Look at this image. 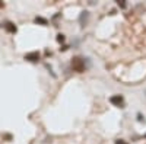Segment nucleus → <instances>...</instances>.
I'll return each mask as SVG.
<instances>
[{
	"label": "nucleus",
	"instance_id": "nucleus-1",
	"mask_svg": "<svg viewBox=\"0 0 146 144\" xmlns=\"http://www.w3.org/2000/svg\"><path fill=\"white\" fill-rule=\"evenodd\" d=\"M72 67H73V70H75V71H78V73H82V71L85 70L83 60H80L79 57L73 58V60H72Z\"/></svg>",
	"mask_w": 146,
	"mask_h": 144
},
{
	"label": "nucleus",
	"instance_id": "nucleus-2",
	"mask_svg": "<svg viewBox=\"0 0 146 144\" xmlns=\"http://www.w3.org/2000/svg\"><path fill=\"white\" fill-rule=\"evenodd\" d=\"M110 102L115 106H120V108H124V98L121 95H114L110 98Z\"/></svg>",
	"mask_w": 146,
	"mask_h": 144
},
{
	"label": "nucleus",
	"instance_id": "nucleus-3",
	"mask_svg": "<svg viewBox=\"0 0 146 144\" xmlns=\"http://www.w3.org/2000/svg\"><path fill=\"white\" fill-rule=\"evenodd\" d=\"M38 58H40L38 51H34V53L25 54V60H28V61H38Z\"/></svg>",
	"mask_w": 146,
	"mask_h": 144
},
{
	"label": "nucleus",
	"instance_id": "nucleus-4",
	"mask_svg": "<svg viewBox=\"0 0 146 144\" xmlns=\"http://www.w3.org/2000/svg\"><path fill=\"white\" fill-rule=\"evenodd\" d=\"M88 18H89V12H82L80 13V18H79V20H80V25L82 26H85V23H86V20H88Z\"/></svg>",
	"mask_w": 146,
	"mask_h": 144
},
{
	"label": "nucleus",
	"instance_id": "nucleus-5",
	"mask_svg": "<svg viewBox=\"0 0 146 144\" xmlns=\"http://www.w3.org/2000/svg\"><path fill=\"white\" fill-rule=\"evenodd\" d=\"M5 28H6V31H9V32H16V26H15L12 22H6V23H5Z\"/></svg>",
	"mask_w": 146,
	"mask_h": 144
},
{
	"label": "nucleus",
	"instance_id": "nucleus-6",
	"mask_svg": "<svg viewBox=\"0 0 146 144\" xmlns=\"http://www.w3.org/2000/svg\"><path fill=\"white\" fill-rule=\"evenodd\" d=\"M35 22H36V23H42V25H47V20H45L44 18H38V16H36V18H35Z\"/></svg>",
	"mask_w": 146,
	"mask_h": 144
},
{
	"label": "nucleus",
	"instance_id": "nucleus-7",
	"mask_svg": "<svg viewBox=\"0 0 146 144\" xmlns=\"http://www.w3.org/2000/svg\"><path fill=\"white\" fill-rule=\"evenodd\" d=\"M57 41H58V42H64V35H63V34H58V35H57Z\"/></svg>",
	"mask_w": 146,
	"mask_h": 144
},
{
	"label": "nucleus",
	"instance_id": "nucleus-8",
	"mask_svg": "<svg viewBox=\"0 0 146 144\" xmlns=\"http://www.w3.org/2000/svg\"><path fill=\"white\" fill-rule=\"evenodd\" d=\"M115 144H127V143H126L124 140H117V141H115Z\"/></svg>",
	"mask_w": 146,
	"mask_h": 144
},
{
	"label": "nucleus",
	"instance_id": "nucleus-9",
	"mask_svg": "<svg viewBox=\"0 0 146 144\" xmlns=\"http://www.w3.org/2000/svg\"><path fill=\"white\" fill-rule=\"evenodd\" d=\"M117 3H118V6H120V7H124V6H126V3H124V2H117Z\"/></svg>",
	"mask_w": 146,
	"mask_h": 144
},
{
	"label": "nucleus",
	"instance_id": "nucleus-10",
	"mask_svg": "<svg viewBox=\"0 0 146 144\" xmlns=\"http://www.w3.org/2000/svg\"><path fill=\"white\" fill-rule=\"evenodd\" d=\"M3 7H5V3H3V2H0V9H3Z\"/></svg>",
	"mask_w": 146,
	"mask_h": 144
},
{
	"label": "nucleus",
	"instance_id": "nucleus-11",
	"mask_svg": "<svg viewBox=\"0 0 146 144\" xmlns=\"http://www.w3.org/2000/svg\"><path fill=\"white\" fill-rule=\"evenodd\" d=\"M145 137H146V134H145Z\"/></svg>",
	"mask_w": 146,
	"mask_h": 144
}]
</instances>
